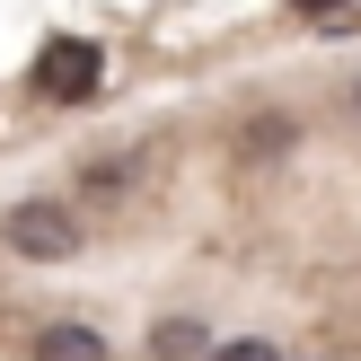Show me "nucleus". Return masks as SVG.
I'll return each instance as SVG.
<instances>
[{
    "label": "nucleus",
    "instance_id": "39448f33",
    "mask_svg": "<svg viewBox=\"0 0 361 361\" xmlns=\"http://www.w3.org/2000/svg\"><path fill=\"white\" fill-rule=\"evenodd\" d=\"M80 185L97 194V203H115V194H133V159H123V150H88L80 159Z\"/></svg>",
    "mask_w": 361,
    "mask_h": 361
},
{
    "label": "nucleus",
    "instance_id": "f257e3e1",
    "mask_svg": "<svg viewBox=\"0 0 361 361\" xmlns=\"http://www.w3.org/2000/svg\"><path fill=\"white\" fill-rule=\"evenodd\" d=\"M0 238H9L27 264H71V256L88 247V229H80V212H71L62 194H27V203H9Z\"/></svg>",
    "mask_w": 361,
    "mask_h": 361
},
{
    "label": "nucleus",
    "instance_id": "423d86ee",
    "mask_svg": "<svg viewBox=\"0 0 361 361\" xmlns=\"http://www.w3.org/2000/svg\"><path fill=\"white\" fill-rule=\"evenodd\" d=\"M282 141H291V123H282V115H264V123H247V133H238V150L256 159V150H282Z\"/></svg>",
    "mask_w": 361,
    "mask_h": 361
},
{
    "label": "nucleus",
    "instance_id": "0eeeda50",
    "mask_svg": "<svg viewBox=\"0 0 361 361\" xmlns=\"http://www.w3.org/2000/svg\"><path fill=\"white\" fill-rule=\"evenodd\" d=\"M212 361H282L264 335H238V344H212Z\"/></svg>",
    "mask_w": 361,
    "mask_h": 361
},
{
    "label": "nucleus",
    "instance_id": "20e7f679",
    "mask_svg": "<svg viewBox=\"0 0 361 361\" xmlns=\"http://www.w3.org/2000/svg\"><path fill=\"white\" fill-rule=\"evenodd\" d=\"M150 361H212L203 317H159V326H150Z\"/></svg>",
    "mask_w": 361,
    "mask_h": 361
},
{
    "label": "nucleus",
    "instance_id": "7ed1b4c3",
    "mask_svg": "<svg viewBox=\"0 0 361 361\" xmlns=\"http://www.w3.org/2000/svg\"><path fill=\"white\" fill-rule=\"evenodd\" d=\"M27 361H115V353H106V335H97V326H71V317H62V326L35 335V353H27Z\"/></svg>",
    "mask_w": 361,
    "mask_h": 361
},
{
    "label": "nucleus",
    "instance_id": "6e6552de",
    "mask_svg": "<svg viewBox=\"0 0 361 361\" xmlns=\"http://www.w3.org/2000/svg\"><path fill=\"white\" fill-rule=\"evenodd\" d=\"M291 9H309V18H335V9H344V0H291Z\"/></svg>",
    "mask_w": 361,
    "mask_h": 361
},
{
    "label": "nucleus",
    "instance_id": "1a4fd4ad",
    "mask_svg": "<svg viewBox=\"0 0 361 361\" xmlns=\"http://www.w3.org/2000/svg\"><path fill=\"white\" fill-rule=\"evenodd\" d=\"M353 115H361V88H353Z\"/></svg>",
    "mask_w": 361,
    "mask_h": 361
},
{
    "label": "nucleus",
    "instance_id": "f03ea898",
    "mask_svg": "<svg viewBox=\"0 0 361 361\" xmlns=\"http://www.w3.org/2000/svg\"><path fill=\"white\" fill-rule=\"evenodd\" d=\"M35 88L62 97V106L97 97V88H106V53L88 44V35H44V53H35Z\"/></svg>",
    "mask_w": 361,
    "mask_h": 361
}]
</instances>
